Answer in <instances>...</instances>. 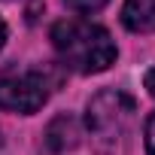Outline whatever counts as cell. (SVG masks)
I'll use <instances>...</instances> for the list:
<instances>
[{
    "mask_svg": "<svg viewBox=\"0 0 155 155\" xmlns=\"http://www.w3.org/2000/svg\"><path fill=\"white\" fill-rule=\"evenodd\" d=\"M52 46L55 55L61 58L64 67L91 76V73H104L110 70V64H116V40L107 28L85 21V18H61L52 25Z\"/></svg>",
    "mask_w": 155,
    "mask_h": 155,
    "instance_id": "cell-1",
    "label": "cell"
},
{
    "mask_svg": "<svg viewBox=\"0 0 155 155\" xmlns=\"http://www.w3.org/2000/svg\"><path fill=\"white\" fill-rule=\"evenodd\" d=\"M55 79L43 67H12L0 73V110L9 113H37L49 94Z\"/></svg>",
    "mask_w": 155,
    "mask_h": 155,
    "instance_id": "cell-2",
    "label": "cell"
},
{
    "mask_svg": "<svg viewBox=\"0 0 155 155\" xmlns=\"http://www.w3.org/2000/svg\"><path fill=\"white\" fill-rule=\"evenodd\" d=\"M91 134L97 140H116V137H125L128 125L134 122V101L125 94V91H116V88H107V91H97L91 101H88V116H85Z\"/></svg>",
    "mask_w": 155,
    "mask_h": 155,
    "instance_id": "cell-3",
    "label": "cell"
},
{
    "mask_svg": "<svg viewBox=\"0 0 155 155\" xmlns=\"http://www.w3.org/2000/svg\"><path fill=\"white\" fill-rule=\"evenodd\" d=\"M122 25L131 34H152L155 31V0H125Z\"/></svg>",
    "mask_w": 155,
    "mask_h": 155,
    "instance_id": "cell-4",
    "label": "cell"
},
{
    "mask_svg": "<svg viewBox=\"0 0 155 155\" xmlns=\"http://www.w3.org/2000/svg\"><path fill=\"white\" fill-rule=\"evenodd\" d=\"M46 143L52 152H67L73 149L76 143H79V122H76L73 116H58L49 131H46Z\"/></svg>",
    "mask_w": 155,
    "mask_h": 155,
    "instance_id": "cell-5",
    "label": "cell"
},
{
    "mask_svg": "<svg viewBox=\"0 0 155 155\" xmlns=\"http://www.w3.org/2000/svg\"><path fill=\"white\" fill-rule=\"evenodd\" d=\"M64 3L76 12H97V9L107 6V0H64Z\"/></svg>",
    "mask_w": 155,
    "mask_h": 155,
    "instance_id": "cell-6",
    "label": "cell"
},
{
    "mask_svg": "<svg viewBox=\"0 0 155 155\" xmlns=\"http://www.w3.org/2000/svg\"><path fill=\"white\" fill-rule=\"evenodd\" d=\"M143 140H146V155H155V113L146 119V128H143Z\"/></svg>",
    "mask_w": 155,
    "mask_h": 155,
    "instance_id": "cell-7",
    "label": "cell"
},
{
    "mask_svg": "<svg viewBox=\"0 0 155 155\" xmlns=\"http://www.w3.org/2000/svg\"><path fill=\"white\" fill-rule=\"evenodd\" d=\"M143 85H146V91L155 97V67H149V70H146V76H143Z\"/></svg>",
    "mask_w": 155,
    "mask_h": 155,
    "instance_id": "cell-8",
    "label": "cell"
},
{
    "mask_svg": "<svg viewBox=\"0 0 155 155\" xmlns=\"http://www.w3.org/2000/svg\"><path fill=\"white\" fill-rule=\"evenodd\" d=\"M3 43H6V21L0 18V49H3Z\"/></svg>",
    "mask_w": 155,
    "mask_h": 155,
    "instance_id": "cell-9",
    "label": "cell"
}]
</instances>
